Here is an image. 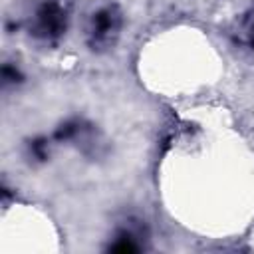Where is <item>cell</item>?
<instances>
[{"label": "cell", "instance_id": "obj_1", "mask_svg": "<svg viewBox=\"0 0 254 254\" xmlns=\"http://www.w3.org/2000/svg\"><path fill=\"white\" fill-rule=\"evenodd\" d=\"M121 28V14L115 6H105L97 10L91 18V28H89V42L93 50H103L113 46L115 38L119 36Z\"/></svg>", "mask_w": 254, "mask_h": 254}, {"label": "cell", "instance_id": "obj_2", "mask_svg": "<svg viewBox=\"0 0 254 254\" xmlns=\"http://www.w3.org/2000/svg\"><path fill=\"white\" fill-rule=\"evenodd\" d=\"M36 34L44 38H56L65 28V12L58 0H46L36 12Z\"/></svg>", "mask_w": 254, "mask_h": 254}, {"label": "cell", "instance_id": "obj_3", "mask_svg": "<svg viewBox=\"0 0 254 254\" xmlns=\"http://www.w3.org/2000/svg\"><path fill=\"white\" fill-rule=\"evenodd\" d=\"M238 36H240L238 38L240 44H244L250 50H254V10L244 18V22H242V26L238 30Z\"/></svg>", "mask_w": 254, "mask_h": 254}]
</instances>
